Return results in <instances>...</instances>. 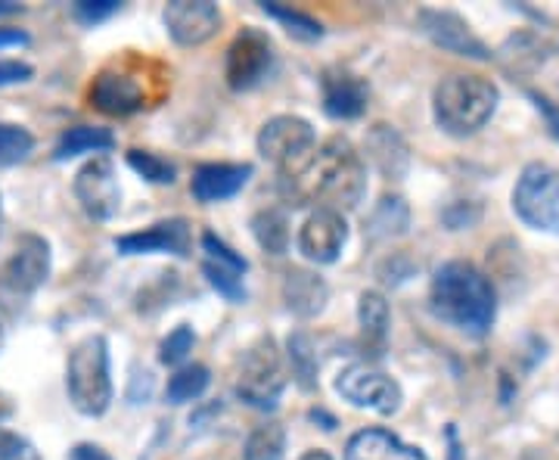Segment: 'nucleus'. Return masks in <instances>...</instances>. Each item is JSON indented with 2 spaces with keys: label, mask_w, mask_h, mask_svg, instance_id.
<instances>
[{
  "label": "nucleus",
  "mask_w": 559,
  "mask_h": 460,
  "mask_svg": "<svg viewBox=\"0 0 559 460\" xmlns=\"http://www.w3.org/2000/svg\"><path fill=\"white\" fill-rule=\"evenodd\" d=\"M28 35L20 28H0V47H25Z\"/></svg>",
  "instance_id": "obj_39"
},
{
  "label": "nucleus",
  "mask_w": 559,
  "mask_h": 460,
  "mask_svg": "<svg viewBox=\"0 0 559 460\" xmlns=\"http://www.w3.org/2000/svg\"><path fill=\"white\" fill-rule=\"evenodd\" d=\"M535 103H538L540 113H547V119H550V125H554V134L559 138V113L550 106V101L547 97H540V94H535Z\"/></svg>",
  "instance_id": "obj_40"
},
{
  "label": "nucleus",
  "mask_w": 559,
  "mask_h": 460,
  "mask_svg": "<svg viewBox=\"0 0 559 460\" xmlns=\"http://www.w3.org/2000/svg\"><path fill=\"white\" fill-rule=\"evenodd\" d=\"M271 40L267 35H261L255 28H246L242 35H237V40L230 44L227 50V84L234 91H249L255 87L267 69H271Z\"/></svg>",
  "instance_id": "obj_12"
},
{
  "label": "nucleus",
  "mask_w": 559,
  "mask_h": 460,
  "mask_svg": "<svg viewBox=\"0 0 559 460\" xmlns=\"http://www.w3.org/2000/svg\"><path fill=\"white\" fill-rule=\"evenodd\" d=\"M35 79V69L22 60H0V87L7 84H25Z\"/></svg>",
  "instance_id": "obj_37"
},
{
  "label": "nucleus",
  "mask_w": 559,
  "mask_h": 460,
  "mask_svg": "<svg viewBox=\"0 0 559 460\" xmlns=\"http://www.w3.org/2000/svg\"><path fill=\"white\" fill-rule=\"evenodd\" d=\"M348 243V224L336 209H314L299 231V252L314 264H333Z\"/></svg>",
  "instance_id": "obj_11"
},
{
  "label": "nucleus",
  "mask_w": 559,
  "mask_h": 460,
  "mask_svg": "<svg viewBox=\"0 0 559 460\" xmlns=\"http://www.w3.org/2000/svg\"><path fill=\"white\" fill-rule=\"evenodd\" d=\"M389 302L380 293H364L358 302V323L364 349L370 355H382L385 342H389Z\"/></svg>",
  "instance_id": "obj_21"
},
{
  "label": "nucleus",
  "mask_w": 559,
  "mask_h": 460,
  "mask_svg": "<svg viewBox=\"0 0 559 460\" xmlns=\"http://www.w3.org/2000/svg\"><path fill=\"white\" fill-rule=\"evenodd\" d=\"M202 249L209 252V259L212 264H221V268H230V271H237V274H246V268H249V261L237 256L230 246H224V243L215 237V234H202Z\"/></svg>",
  "instance_id": "obj_34"
},
{
  "label": "nucleus",
  "mask_w": 559,
  "mask_h": 460,
  "mask_svg": "<svg viewBox=\"0 0 559 460\" xmlns=\"http://www.w3.org/2000/svg\"><path fill=\"white\" fill-rule=\"evenodd\" d=\"M10 414V404H7V399L0 396V417H7Z\"/></svg>",
  "instance_id": "obj_44"
},
{
  "label": "nucleus",
  "mask_w": 559,
  "mask_h": 460,
  "mask_svg": "<svg viewBox=\"0 0 559 460\" xmlns=\"http://www.w3.org/2000/svg\"><path fill=\"white\" fill-rule=\"evenodd\" d=\"M345 460H429L419 448L404 445L389 429H360L348 439Z\"/></svg>",
  "instance_id": "obj_19"
},
{
  "label": "nucleus",
  "mask_w": 559,
  "mask_h": 460,
  "mask_svg": "<svg viewBox=\"0 0 559 460\" xmlns=\"http://www.w3.org/2000/svg\"><path fill=\"white\" fill-rule=\"evenodd\" d=\"M116 146V138L112 131L106 128H94V125H75L69 128L66 134L57 143L53 150V160H72V156H81V153H106Z\"/></svg>",
  "instance_id": "obj_23"
},
{
  "label": "nucleus",
  "mask_w": 559,
  "mask_h": 460,
  "mask_svg": "<svg viewBox=\"0 0 559 460\" xmlns=\"http://www.w3.org/2000/svg\"><path fill=\"white\" fill-rule=\"evenodd\" d=\"M66 389L75 411L87 417H100L112 404V377H109V345L97 337L84 340L69 352L66 364Z\"/></svg>",
  "instance_id": "obj_4"
},
{
  "label": "nucleus",
  "mask_w": 559,
  "mask_h": 460,
  "mask_svg": "<svg viewBox=\"0 0 559 460\" xmlns=\"http://www.w3.org/2000/svg\"><path fill=\"white\" fill-rule=\"evenodd\" d=\"M367 150H370V160L380 165L382 175H389V178H401L404 175V168H407V146H404V141L389 125H377L370 131Z\"/></svg>",
  "instance_id": "obj_22"
},
{
  "label": "nucleus",
  "mask_w": 559,
  "mask_h": 460,
  "mask_svg": "<svg viewBox=\"0 0 559 460\" xmlns=\"http://www.w3.org/2000/svg\"><path fill=\"white\" fill-rule=\"evenodd\" d=\"M259 153L289 178L314 156V128L299 116H277L259 131Z\"/></svg>",
  "instance_id": "obj_7"
},
{
  "label": "nucleus",
  "mask_w": 559,
  "mask_h": 460,
  "mask_svg": "<svg viewBox=\"0 0 559 460\" xmlns=\"http://www.w3.org/2000/svg\"><path fill=\"white\" fill-rule=\"evenodd\" d=\"M193 342H197V337H193V330H190L187 323H183V327H178L175 333H168V337H165L159 345L162 364H180V361L193 352Z\"/></svg>",
  "instance_id": "obj_33"
},
{
  "label": "nucleus",
  "mask_w": 559,
  "mask_h": 460,
  "mask_svg": "<svg viewBox=\"0 0 559 460\" xmlns=\"http://www.w3.org/2000/svg\"><path fill=\"white\" fill-rule=\"evenodd\" d=\"M283 386H286V377H283L277 342L271 337H261L242 355L240 374H237V396L259 411H274Z\"/></svg>",
  "instance_id": "obj_5"
},
{
  "label": "nucleus",
  "mask_w": 559,
  "mask_h": 460,
  "mask_svg": "<svg viewBox=\"0 0 559 460\" xmlns=\"http://www.w3.org/2000/svg\"><path fill=\"white\" fill-rule=\"evenodd\" d=\"M500 91L495 81L481 79V75H448L436 87V121L448 134H476L479 128L488 125V119L498 109Z\"/></svg>",
  "instance_id": "obj_3"
},
{
  "label": "nucleus",
  "mask_w": 559,
  "mask_h": 460,
  "mask_svg": "<svg viewBox=\"0 0 559 460\" xmlns=\"http://www.w3.org/2000/svg\"><path fill=\"white\" fill-rule=\"evenodd\" d=\"M404 231H407V205L399 197H385L367 221V234L373 240H380V237H392V234H404Z\"/></svg>",
  "instance_id": "obj_27"
},
{
  "label": "nucleus",
  "mask_w": 559,
  "mask_h": 460,
  "mask_svg": "<svg viewBox=\"0 0 559 460\" xmlns=\"http://www.w3.org/2000/svg\"><path fill=\"white\" fill-rule=\"evenodd\" d=\"M336 392L342 399L352 401L355 408H367L377 411L382 417H392L401 408V386L389 374H382L377 367L367 364H352L345 367L336 380Z\"/></svg>",
  "instance_id": "obj_8"
},
{
  "label": "nucleus",
  "mask_w": 559,
  "mask_h": 460,
  "mask_svg": "<svg viewBox=\"0 0 559 460\" xmlns=\"http://www.w3.org/2000/svg\"><path fill=\"white\" fill-rule=\"evenodd\" d=\"M0 345H3V330H0Z\"/></svg>",
  "instance_id": "obj_45"
},
{
  "label": "nucleus",
  "mask_w": 559,
  "mask_h": 460,
  "mask_svg": "<svg viewBox=\"0 0 559 460\" xmlns=\"http://www.w3.org/2000/svg\"><path fill=\"white\" fill-rule=\"evenodd\" d=\"M293 180V200L296 205L314 200L323 202L320 209H355L367 190V165L360 153L345 138H330L308 165L289 175Z\"/></svg>",
  "instance_id": "obj_1"
},
{
  "label": "nucleus",
  "mask_w": 559,
  "mask_h": 460,
  "mask_svg": "<svg viewBox=\"0 0 559 460\" xmlns=\"http://www.w3.org/2000/svg\"><path fill=\"white\" fill-rule=\"evenodd\" d=\"M264 13L274 16V20L299 40H320L323 38V25L311 16H305L299 10H289V7H277V3H264Z\"/></svg>",
  "instance_id": "obj_30"
},
{
  "label": "nucleus",
  "mask_w": 559,
  "mask_h": 460,
  "mask_svg": "<svg viewBox=\"0 0 559 460\" xmlns=\"http://www.w3.org/2000/svg\"><path fill=\"white\" fill-rule=\"evenodd\" d=\"M513 209L528 227L559 237V172L550 165H528L516 180Z\"/></svg>",
  "instance_id": "obj_6"
},
{
  "label": "nucleus",
  "mask_w": 559,
  "mask_h": 460,
  "mask_svg": "<svg viewBox=\"0 0 559 460\" xmlns=\"http://www.w3.org/2000/svg\"><path fill=\"white\" fill-rule=\"evenodd\" d=\"M252 178V165H230V162H205L193 172V197L200 202H221L237 197Z\"/></svg>",
  "instance_id": "obj_18"
},
{
  "label": "nucleus",
  "mask_w": 559,
  "mask_h": 460,
  "mask_svg": "<svg viewBox=\"0 0 559 460\" xmlns=\"http://www.w3.org/2000/svg\"><path fill=\"white\" fill-rule=\"evenodd\" d=\"M128 165L138 172L140 178L150 180V184H175L178 180L175 162H168L165 156H156L150 150H131L128 153Z\"/></svg>",
  "instance_id": "obj_31"
},
{
  "label": "nucleus",
  "mask_w": 559,
  "mask_h": 460,
  "mask_svg": "<svg viewBox=\"0 0 559 460\" xmlns=\"http://www.w3.org/2000/svg\"><path fill=\"white\" fill-rule=\"evenodd\" d=\"M252 231H255V240L264 252L271 256H283L286 246H289V219L283 209H261L259 215L252 219Z\"/></svg>",
  "instance_id": "obj_24"
},
{
  "label": "nucleus",
  "mask_w": 559,
  "mask_h": 460,
  "mask_svg": "<svg viewBox=\"0 0 559 460\" xmlns=\"http://www.w3.org/2000/svg\"><path fill=\"white\" fill-rule=\"evenodd\" d=\"M419 25L429 38L439 44L441 50H451L457 57H469V60H491V50L481 44L473 28L460 20L457 13L448 10H423L419 13Z\"/></svg>",
  "instance_id": "obj_14"
},
{
  "label": "nucleus",
  "mask_w": 559,
  "mask_h": 460,
  "mask_svg": "<svg viewBox=\"0 0 559 460\" xmlns=\"http://www.w3.org/2000/svg\"><path fill=\"white\" fill-rule=\"evenodd\" d=\"M69 460H112L103 448H97V445H87V441H81V445H75L72 451H69Z\"/></svg>",
  "instance_id": "obj_38"
},
{
  "label": "nucleus",
  "mask_w": 559,
  "mask_h": 460,
  "mask_svg": "<svg viewBox=\"0 0 559 460\" xmlns=\"http://www.w3.org/2000/svg\"><path fill=\"white\" fill-rule=\"evenodd\" d=\"M326 296H330L326 283L320 281L318 274H311V271H299L296 268L283 281V299L289 305V311H296L299 318H314V315H320L323 305H326Z\"/></svg>",
  "instance_id": "obj_20"
},
{
  "label": "nucleus",
  "mask_w": 559,
  "mask_h": 460,
  "mask_svg": "<svg viewBox=\"0 0 559 460\" xmlns=\"http://www.w3.org/2000/svg\"><path fill=\"white\" fill-rule=\"evenodd\" d=\"M286 451V429L280 423H261L246 439L242 460H283Z\"/></svg>",
  "instance_id": "obj_25"
},
{
  "label": "nucleus",
  "mask_w": 559,
  "mask_h": 460,
  "mask_svg": "<svg viewBox=\"0 0 559 460\" xmlns=\"http://www.w3.org/2000/svg\"><path fill=\"white\" fill-rule=\"evenodd\" d=\"M299 460H333L326 451H305Z\"/></svg>",
  "instance_id": "obj_43"
},
{
  "label": "nucleus",
  "mask_w": 559,
  "mask_h": 460,
  "mask_svg": "<svg viewBox=\"0 0 559 460\" xmlns=\"http://www.w3.org/2000/svg\"><path fill=\"white\" fill-rule=\"evenodd\" d=\"M121 256H143V252H171V256H190V224L183 219L159 221L140 234H128L116 240Z\"/></svg>",
  "instance_id": "obj_16"
},
{
  "label": "nucleus",
  "mask_w": 559,
  "mask_h": 460,
  "mask_svg": "<svg viewBox=\"0 0 559 460\" xmlns=\"http://www.w3.org/2000/svg\"><path fill=\"white\" fill-rule=\"evenodd\" d=\"M209 367H202V364H190V367H180L178 374L168 380V401L171 404H187V401L200 399L202 392L209 389Z\"/></svg>",
  "instance_id": "obj_28"
},
{
  "label": "nucleus",
  "mask_w": 559,
  "mask_h": 460,
  "mask_svg": "<svg viewBox=\"0 0 559 460\" xmlns=\"http://www.w3.org/2000/svg\"><path fill=\"white\" fill-rule=\"evenodd\" d=\"M32 150H35V138L25 128L0 121V168L20 165L32 156Z\"/></svg>",
  "instance_id": "obj_29"
},
{
  "label": "nucleus",
  "mask_w": 559,
  "mask_h": 460,
  "mask_svg": "<svg viewBox=\"0 0 559 460\" xmlns=\"http://www.w3.org/2000/svg\"><path fill=\"white\" fill-rule=\"evenodd\" d=\"M116 10H119V0H79L72 7V13L81 25H97V22L109 20Z\"/></svg>",
  "instance_id": "obj_35"
},
{
  "label": "nucleus",
  "mask_w": 559,
  "mask_h": 460,
  "mask_svg": "<svg viewBox=\"0 0 559 460\" xmlns=\"http://www.w3.org/2000/svg\"><path fill=\"white\" fill-rule=\"evenodd\" d=\"M448 441H451V451H448V460H463V448H460L457 433H454V426L448 429Z\"/></svg>",
  "instance_id": "obj_41"
},
{
  "label": "nucleus",
  "mask_w": 559,
  "mask_h": 460,
  "mask_svg": "<svg viewBox=\"0 0 559 460\" xmlns=\"http://www.w3.org/2000/svg\"><path fill=\"white\" fill-rule=\"evenodd\" d=\"M168 35L178 40L180 47H197L205 44L218 32L221 10L209 0H175L162 13Z\"/></svg>",
  "instance_id": "obj_13"
},
{
  "label": "nucleus",
  "mask_w": 559,
  "mask_h": 460,
  "mask_svg": "<svg viewBox=\"0 0 559 460\" xmlns=\"http://www.w3.org/2000/svg\"><path fill=\"white\" fill-rule=\"evenodd\" d=\"M202 271L209 283L218 290L221 296L227 302H242L246 299V286H242V274L230 271V268H221V264H212V261H202Z\"/></svg>",
  "instance_id": "obj_32"
},
{
  "label": "nucleus",
  "mask_w": 559,
  "mask_h": 460,
  "mask_svg": "<svg viewBox=\"0 0 559 460\" xmlns=\"http://www.w3.org/2000/svg\"><path fill=\"white\" fill-rule=\"evenodd\" d=\"M429 302L436 318L463 333L485 337L498 315V296L491 281L469 261H448L432 278Z\"/></svg>",
  "instance_id": "obj_2"
},
{
  "label": "nucleus",
  "mask_w": 559,
  "mask_h": 460,
  "mask_svg": "<svg viewBox=\"0 0 559 460\" xmlns=\"http://www.w3.org/2000/svg\"><path fill=\"white\" fill-rule=\"evenodd\" d=\"M87 101L106 116H131V113L146 106V94H143V87H140V81L134 75L106 69L91 84Z\"/></svg>",
  "instance_id": "obj_15"
},
{
  "label": "nucleus",
  "mask_w": 559,
  "mask_h": 460,
  "mask_svg": "<svg viewBox=\"0 0 559 460\" xmlns=\"http://www.w3.org/2000/svg\"><path fill=\"white\" fill-rule=\"evenodd\" d=\"M32 455L28 441L22 439L20 433H10L0 426V460H25Z\"/></svg>",
  "instance_id": "obj_36"
},
{
  "label": "nucleus",
  "mask_w": 559,
  "mask_h": 460,
  "mask_svg": "<svg viewBox=\"0 0 559 460\" xmlns=\"http://www.w3.org/2000/svg\"><path fill=\"white\" fill-rule=\"evenodd\" d=\"M47 274H50V246L35 234H25L16 243L13 256L0 268V290L16 299H25L38 286H44Z\"/></svg>",
  "instance_id": "obj_9"
},
{
  "label": "nucleus",
  "mask_w": 559,
  "mask_h": 460,
  "mask_svg": "<svg viewBox=\"0 0 559 460\" xmlns=\"http://www.w3.org/2000/svg\"><path fill=\"white\" fill-rule=\"evenodd\" d=\"M22 7L20 3H13V0H0V16H13V13H20Z\"/></svg>",
  "instance_id": "obj_42"
},
{
  "label": "nucleus",
  "mask_w": 559,
  "mask_h": 460,
  "mask_svg": "<svg viewBox=\"0 0 559 460\" xmlns=\"http://www.w3.org/2000/svg\"><path fill=\"white\" fill-rule=\"evenodd\" d=\"M75 197L81 209L97 221H109L119 215L121 190L116 180V168L109 156H94L75 175Z\"/></svg>",
  "instance_id": "obj_10"
},
{
  "label": "nucleus",
  "mask_w": 559,
  "mask_h": 460,
  "mask_svg": "<svg viewBox=\"0 0 559 460\" xmlns=\"http://www.w3.org/2000/svg\"><path fill=\"white\" fill-rule=\"evenodd\" d=\"M289 364H293V377L301 389H318V355L308 333H293L286 342Z\"/></svg>",
  "instance_id": "obj_26"
},
{
  "label": "nucleus",
  "mask_w": 559,
  "mask_h": 460,
  "mask_svg": "<svg viewBox=\"0 0 559 460\" xmlns=\"http://www.w3.org/2000/svg\"><path fill=\"white\" fill-rule=\"evenodd\" d=\"M323 109L330 119H358L367 109L370 101V87L364 84V79L342 72V69H330L323 72Z\"/></svg>",
  "instance_id": "obj_17"
}]
</instances>
